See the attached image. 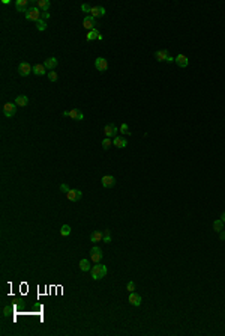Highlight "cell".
I'll use <instances>...</instances> for the list:
<instances>
[{"label": "cell", "instance_id": "22", "mask_svg": "<svg viewBox=\"0 0 225 336\" xmlns=\"http://www.w3.org/2000/svg\"><path fill=\"white\" fill-rule=\"evenodd\" d=\"M99 30L98 29H93V30H89V33H87V36H86V39L87 41H93V39H98L99 38Z\"/></svg>", "mask_w": 225, "mask_h": 336}, {"label": "cell", "instance_id": "38", "mask_svg": "<svg viewBox=\"0 0 225 336\" xmlns=\"http://www.w3.org/2000/svg\"><path fill=\"white\" fill-rule=\"evenodd\" d=\"M2 3H3V5H11V0H3Z\"/></svg>", "mask_w": 225, "mask_h": 336}, {"label": "cell", "instance_id": "14", "mask_svg": "<svg viewBox=\"0 0 225 336\" xmlns=\"http://www.w3.org/2000/svg\"><path fill=\"white\" fill-rule=\"evenodd\" d=\"M33 6L39 8L42 12H47L50 9V2L48 0H36V2H33Z\"/></svg>", "mask_w": 225, "mask_h": 336}, {"label": "cell", "instance_id": "18", "mask_svg": "<svg viewBox=\"0 0 225 336\" xmlns=\"http://www.w3.org/2000/svg\"><path fill=\"white\" fill-rule=\"evenodd\" d=\"M102 240H104V232L95 231V232L90 234V241H92V243H99V241H102Z\"/></svg>", "mask_w": 225, "mask_h": 336}, {"label": "cell", "instance_id": "26", "mask_svg": "<svg viewBox=\"0 0 225 336\" xmlns=\"http://www.w3.org/2000/svg\"><path fill=\"white\" fill-rule=\"evenodd\" d=\"M71 234V226L69 225H63L62 228H60V235L62 237H68Z\"/></svg>", "mask_w": 225, "mask_h": 336}, {"label": "cell", "instance_id": "37", "mask_svg": "<svg viewBox=\"0 0 225 336\" xmlns=\"http://www.w3.org/2000/svg\"><path fill=\"white\" fill-rule=\"evenodd\" d=\"M219 238H221L222 241L225 240V231H221V232H219Z\"/></svg>", "mask_w": 225, "mask_h": 336}, {"label": "cell", "instance_id": "34", "mask_svg": "<svg viewBox=\"0 0 225 336\" xmlns=\"http://www.w3.org/2000/svg\"><path fill=\"white\" fill-rule=\"evenodd\" d=\"M60 190H62V192H65V193H68V192H69L71 188H69V187H68L66 184H60Z\"/></svg>", "mask_w": 225, "mask_h": 336}, {"label": "cell", "instance_id": "28", "mask_svg": "<svg viewBox=\"0 0 225 336\" xmlns=\"http://www.w3.org/2000/svg\"><path fill=\"white\" fill-rule=\"evenodd\" d=\"M104 243H111V232L110 229H105L104 231V240H102Z\"/></svg>", "mask_w": 225, "mask_h": 336}, {"label": "cell", "instance_id": "27", "mask_svg": "<svg viewBox=\"0 0 225 336\" xmlns=\"http://www.w3.org/2000/svg\"><path fill=\"white\" fill-rule=\"evenodd\" d=\"M90 15H92L93 18H96V17H101V12H99V6H92V9H90Z\"/></svg>", "mask_w": 225, "mask_h": 336}, {"label": "cell", "instance_id": "16", "mask_svg": "<svg viewBox=\"0 0 225 336\" xmlns=\"http://www.w3.org/2000/svg\"><path fill=\"white\" fill-rule=\"evenodd\" d=\"M15 8H17V11L18 12H24V14H27V0H17L15 2Z\"/></svg>", "mask_w": 225, "mask_h": 336}, {"label": "cell", "instance_id": "1", "mask_svg": "<svg viewBox=\"0 0 225 336\" xmlns=\"http://www.w3.org/2000/svg\"><path fill=\"white\" fill-rule=\"evenodd\" d=\"M90 273H92V278L93 280H101L102 278H105L107 276V273H108V268L105 265H102V264H96V265H93L90 268Z\"/></svg>", "mask_w": 225, "mask_h": 336}, {"label": "cell", "instance_id": "6", "mask_svg": "<svg viewBox=\"0 0 225 336\" xmlns=\"http://www.w3.org/2000/svg\"><path fill=\"white\" fill-rule=\"evenodd\" d=\"M63 116H68V118H72L75 121H83L84 119V115L80 112L78 109H72V110H65L63 112Z\"/></svg>", "mask_w": 225, "mask_h": 336}, {"label": "cell", "instance_id": "31", "mask_svg": "<svg viewBox=\"0 0 225 336\" xmlns=\"http://www.w3.org/2000/svg\"><path fill=\"white\" fill-rule=\"evenodd\" d=\"M48 74V80L50 81H57V72L54 70L50 71V72H47Z\"/></svg>", "mask_w": 225, "mask_h": 336}, {"label": "cell", "instance_id": "12", "mask_svg": "<svg viewBox=\"0 0 225 336\" xmlns=\"http://www.w3.org/2000/svg\"><path fill=\"white\" fill-rule=\"evenodd\" d=\"M155 58H156L158 62H167L170 58L168 50H158L156 53H155Z\"/></svg>", "mask_w": 225, "mask_h": 336}, {"label": "cell", "instance_id": "36", "mask_svg": "<svg viewBox=\"0 0 225 336\" xmlns=\"http://www.w3.org/2000/svg\"><path fill=\"white\" fill-rule=\"evenodd\" d=\"M99 12H101V17H104V15L107 14V11H105V8H104V6H99Z\"/></svg>", "mask_w": 225, "mask_h": 336}, {"label": "cell", "instance_id": "20", "mask_svg": "<svg viewBox=\"0 0 225 336\" xmlns=\"http://www.w3.org/2000/svg\"><path fill=\"white\" fill-rule=\"evenodd\" d=\"M15 104L18 107H26L29 104V98L26 95H18V97H15Z\"/></svg>", "mask_w": 225, "mask_h": 336}, {"label": "cell", "instance_id": "33", "mask_svg": "<svg viewBox=\"0 0 225 336\" xmlns=\"http://www.w3.org/2000/svg\"><path fill=\"white\" fill-rule=\"evenodd\" d=\"M90 9H92V5H89V3H83L81 5V11L83 12H90Z\"/></svg>", "mask_w": 225, "mask_h": 336}, {"label": "cell", "instance_id": "11", "mask_svg": "<svg viewBox=\"0 0 225 336\" xmlns=\"http://www.w3.org/2000/svg\"><path fill=\"white\" fill-rule=\"evenodd\" d=\"M104 133H105V137H111V136H117V127L114 124H107L104 127Z\"/></svg>", "mask_w": 225, "mask_h": 336}, {"label": "cell", "instance_id": "19", "mask_svg": "<svg viewBox=\"0 0 225 336\" xmlns=\"http://www.w3.org/2000/svg\"><path fill=\"white\" fill-rule=\"evenodd\" d=\"M141 295H138V294H135V292H131L129 294V303L132 304V306H140L141 304Z\"/></svg>", "mask_w": 225, "mask_h": 336}, {"label": "cell", "instance_id": "3", "mask_svg": "<svg viewBox=\"0 0 225 336\" xmlns=\"http://www.w3.org/2000/svg\"><path fill=\"white\" fill-rule=\"evenodd\" d=\"M17 107L18 106L15 104V103H5V106H3V115L6 116V118H12L17 113Z\"/></svg>", "mask_w": 225, "mask_h": 336}, {"label": "cell", "instance_id": "25", "mask_svg": "<svg viewBox=\"0 0 225 336\" xmlns=\"http://www.w3.org/2000/svg\"><path fill=\"white\" fill-rule=\"evenodd\" d=\"M36 29H38L39 32H42V30H45V29H47V23H45L44 18H41V20H38V21H36Z\"/></svg>", "mask_w": 225, "mask_h": 336}, {"label": "cell", "instance_id": "7", "mask_svg": "<svg viewBox=\"0 0 225 336\" xmlns=\"http://www.w3.org/2000/svg\"><path fill=\"white\" fill-rule=\"evenodd\" d=\"M66 197L71 200V202H77L80 200L81 197H83V193H81V190H77V188H71L69 192L66 193Z\"/></svg>", "mask_w": 225, "mask_h": 336}, {"label": "cell", "instance_id": "4", "mask_svg": "<svg viewBox=\"0 0 225 336\" xmlns=\"http://www.w3.org/2000/svg\"><path fill=\"white\" fill-rule=\"evenodd\" d=\"M101 259H102V249L98 247V246L92 247V250H90V261H93L95 264H98V262H101Z\"/></svg>", "mask_w": 225, "mask_h": 336}, {"label": "cell", "instance_id": "17", "mask_svg": "<svg viewBox=\"0 0 225 336\" xmlns=\"http://www.w3.org/2000/svg\"><path fill=\"white\" fill-rule=\"evenodd\" d=\"M57 63H59V60H57V58H48L47 60H45V68L47 70H50V71H53L54 68L57 67Z\"/></svg>", "mask_w": 225, "mask_h": 336}, {"label": "cell", "instance_id": "23", "mask_svg": "<svg viewBox=\"0 0 225 336\" xmlns=\"http://www.w3.org/2000/svg\"><path fill=\"white\" fill-rule=\"evenodd\" d=\"M80 268H81V271H89L90 268H92L89 259H81L80 261Z\"/></svg>", "mask_w": 225, "mask_h": 336}, {"label": "cell", "instance_id": "30", "mask_svg": "<svg viewBox=\"0 0 225 336\" xmlns=\"http://www.w3.org/2000/svg\"><path fill=\"white\" fill-rule=\"evenodd\" d=\"M119 131H120V133H122V134H125V136H128V134H131V133H129V127H128V124H122V125H120V130H119Z\"/></svg>", "mask_w": 225, "mask_h": 336}, {"label": "cell", "instance_id": "9", "mask_svg": "<svg viewBox=\"0 0 225 336\" xmlns=\"http://www.w3.org/2000/svg\"><path fill=\"white\" fill-rule=\"evenodd\" d=\"M83 26H84L87 30H93V29H96V20H95L92 15H87V17H84V20H83Z\"/></svg>", "mask_w": 225, "mask_h": 336}, {"label": "cell", "instance_id": "35", "mask_svg": "<svg viewBox=\"0 0 225 336\" xmlns=\"http://www.w3.org/2000/svg\"><path fill=\"white\" fill-rule=\"evenodd\" d=\"M9 312H11V309L6 306V308L3 309V317H9Z\"/></svg>", "mask_w": 225, "mask_h": 336}, {"label": "cell", "instance_id": "29", "mask_svg": "<svg viewBox=\"0 0 225 336\" xmlns=\"http://www.w3.org/2000/svg\"><path fill=\"white\" fill-rule=\"evenodd\" d=\"M111 145H112V140L110 139V137H105V139L102 140V148H104V149H108Z\"/></svg>", "mask_w": 225, "mask_h": 336}, {"label": "cell", "instance_id": "8", "mask_svg": "<svg viewBox=\"0 0 225 336\" xmlns=\"http://www.w3.org/2000/svg\"><path fill=\"white\" fill-rule=\"evenodd\" d=\"M95 68L98 71H101V72H105V71L108 70V62H107V59L105 58H98L95 60Z\"/></svg>", "mask_w": 225, "mask_h": 336}, {"label": "cell", "instance_id": "32", "mask_svg": "<svg viewBox=\"0 0 225 336\" xmlns=\"http://www.w3.org/2000/svg\"><path fill=\"white\" fill-rule=\"evenodd\" d=\"M126 290L129 291V292H134V291H135V282L129 280V282H128V285H126Z\"/></svg>", "mask_w": 225, "mask_h": 336}, {"label": "cell", "instance_id": "21", "mask_svg": "<svg viewBox=\"0 0 225 336\" xmlns=\"http://www.w3.org/2000/svg\"><path fill=\"white\" fill-rule=\"evenodd\" d=\"M45 70H47V68H45L44 63H36V65H33V72L36 75H44Z\"/></svg>", "mask_w": 225, "mask_h": 336}, {"label": "cell", "instance_id": "2", "mask_svg": "<svg viewBox=\"0 0 225 336\" xmlns=\"http://www.w3.org/2000/svg\"><path fill=\"white\" fill-rule=\"evenodd\" d=\"M42 18V11L39 9V8H36V6H32L27 14H26V20H30V21H38V20H41Z\"/></svg>", "mask_w": 225, "mask_h": 336}, {"label": "cell", "instance_id": "5", "mask_svg": "<svg viewBox=\"0 0 225 336\" xmlns=\"http://www.w3.org/2000/svg\"><path fill=\"white\" fill-rule=\"evenodd\" d=\"M32 71H33V67H32L30 63H27V62H21V63L18 65V74H20L21 77H27Z\"/></svg>", "mask_w": 225, "mask_h": 336}, {"label": "cell", "instance_id": "10", "mask_svg": "<svg viewBox=\"0 0 225 336\" xmlns=\"http://www.w3.org/2000/svg\"><path fill=\"white\" fill-rule=\"evenodd\" d=\"M174 62L177 63V67H180V68H186L189 65V59L186 58L185 54H177L174 58Z\"/></svg>", "mask_w": 225, "mask_h": 336}, {"label": "cell", "instance_id": "24", "mask_svg": "<svg viewBox=\"0 0 225 336\" xmlns=\"http://www.w3.org/2000/svg\"><path fill=\"white\" fill-rule=\"evenodd\" d=\"M224 222L221 220V219H218V220H215L213 222V231H216V232H221V231H224Z\"/></svg>", "mask_w": 225, "mask_h": 336}, {"label": "cell", "instance_id": "13", "mask_svg": "<svg viewBox=\"0 0 225 336\" xmlns=\"http://www.w3.org/2000/svg\"><path fill=\"white\" fill-rule=\"evenodd\" d=\"M102 186L105 187V188H110V187L114 186V183H116V179H114V176L112 175H104L102 176Z\"/></svg>", "mask_w": 225, "mask_h": 336}, {"label": "cell", "instance_id": "15", "mask_svg": "<svg viewBox=\"0 0 225 336\" xmlns=\"http://www.w3.org/2000/svg\"><path fill=\"white\" fill-rule=\"evenodd\" d=\"M112 145L116 146V148H125L126 145H128V140L125 139V137H120V136H116L114 137V140H112Z\"/></svg>", "mask_w": 225, "mask_h": 336}, {"label": "cell", "instance_id": "39", "mask_svg": "<svg viewBox=\"0 0 225 336\" xmlns=\"http://www.w3.org/2000/svg\"><path fill=\"white\" fill-rule=\"evenodd\" d=\"M221 220L225 223V213H222V216H221Z\"/></svg>", "mask_w": 225, "mask_h": 336}]
</instances>
